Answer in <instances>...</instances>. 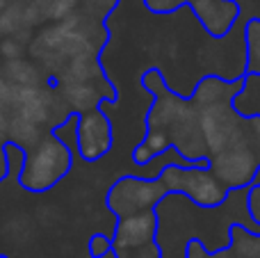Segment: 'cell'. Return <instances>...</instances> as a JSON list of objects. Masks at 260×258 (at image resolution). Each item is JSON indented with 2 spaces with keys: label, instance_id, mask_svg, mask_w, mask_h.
Here are the masks:
<instances>
[{
  "label": "cell",
  "instance_id": "obj_2",
  "mask_svg": "<svg viewBox=\"0 0 260 258\" xmlns=\"http://www.w3.org/2000/svg\"><path fill=\"white\" fill-rule=\"evenodd\" d=\"M73 167V151L62 140L48 133L41 135V140L35 146L25 151L21 174H18V185L27 192H48L71 172Z\"/></svg>",
  "mask_w": 260,
  "mask_h": 258
},
{
  "label": "cell",
  "instance_id": "obj_17",
  "mask_svg": "<svg viewBox=\"0 0 260 258\" xmlns=\"http://www.w3.org/2000/svg\"><path fill=\"white\" fill-rule=\"evenodd\" d=\"M114 251L112 247V238L105 233H94L89 238V256L91 258H108Z\"/></svg>",
  "mask_w": 260,
  "mask_h": 258
},
{
  "label": "cell",
  "instance_id": "obj_3",
  "mask_svg": "<svg viewBox=\"0 0 260 258\" xmlns=\"http://www.w3.org/2000/svg\"><path fill=\"white\" fill-rule=\"evenodd\" d=\"M160 176L165 178L169 192H183L201 208H219L231 195L208 169V165H171L162 169Z\"/></svg>",
  "mask_w": 260,
  "mask_h": 258
},
{
  "label": "cell",
  "instance_id": "obj_23",
  "mask_svg": "<svg viewBox=\"0 0 260 258\" xmlns=\"http://www.w3.org/2000/svg\"><path fill=\"white\" fill-rule=\"evenodd\" d=\"M119 258V256H117ZM126 258H142V256H126Z\"/></svg>",
  "mask_w": 260,
  "mask_h": 258
},
{
  "label": "cell",
  "instance_id": "obj_13",
  "mask_svg": "<svg viewBox=\"0 0 260 258\" xmlns=\"http://www.w3.org/2000/svg\"><path fill=\"white\" fill-rule=\"evenodd\" d=\"M7 131H9V142L18 144L21 149H25V151L41 140L39 126L32 123V121H27V119H23V117H18V114L7 123Z\"/></svg>",
  "mask_w": 260,
  "mask_h": 258
},
{
  "label": "cell",
  "instance_id": "obj_15",
  "mask_svg": "<svg viewBox=\"0 0 260 258\" xmlns=\"http://www.w3.org/2000/svg\"><path fill=\"white\" fill-rule=\"evenodd\" d=\"M7 78L14 80L18 87H32L37 82V69L27 62H21V59H12L7 64Z\"/></svg>",
  "mask_w": 260,
  "mask_h": 258
},
{
  "label": "cell",
  "instance_id": "obj_22",
  "mask_svg": "<svg viewBox=\"0 0 260 258\" xmlns=\"http://www.w3.org/2000/svg\"><path fill=\"white\" fill-rule=\"evenodd\" d=\"M0 131H7V121H5L3 112H0Z\"/></svg>",
  "mask_w": 260,
  "mask_h": 258
},
{
  "label": "cell",
  "instance_id": "obj_24",
  "mask_svg": "<svg viewBox=\"0 0 260 258\" xmlns=\"http://www.w3.org/2000/svg\"><path fill=\"white\" fill-rule=\"evenodd\" d=\"M0 258H9V256H5V254H0Z\"/></svg>",
  "mask_w": 260,
  "mask_h": 258
},
{
  "label": "cell",
  "instance_id": "obj_18",
  "mask_svg": "<svg viewBox=\"0 0 260 258\" xmlns=\"http://www.w3.org/2000/svg\"><path fill=\"white\" fill-rule=\"evenodd\" d=\"M73 7H76V0H53L50 9H48V16L50 18H67Z\"/></svg>",
  "mask_w": 260,
  "mask_h": 258
},
{
  "label": "cell",
  "instance_id": "obj_1",
  "mask_svg": "<svg viewBox=\"0 0 260 258\" xmlns=\"http://www.w3.org/2000/svg\"><path fill=\"white\" fill-rule=\"evenodd\" d=\"M142 87L148 94L157 96L155 105H151L146 126L153 131H162L169 135L171 149H176L189 165H208L206 142L199 126V110H194L187 101L171 94L167 89L157 69H148L142 76Z\"/></svg>",
  "mask_w": 260,
  "mask_h": 258
},
{
  "label": "cell",
  "instance_id": "obj_10",
  "mask_svg": "<svg viewBox=\"0 0 260 258\" xmlns=\"http://www.w3.org/2000/svg\"><path fill=\"white\" fill-rule=\"evenodd\" d=\"M240 87H242V80L224 82L221 78L208 76L197 85V89H194V94H192V103L197 105L199 110L208 108V105L226 103V101H233V96L240 91Z\"/></svg>",
  "mask_w": 260,
  "mask_h": 258
},
{
  "label": "cell",
  "instance_id": "obj_6",
  "mask_svg": "<svg viewBox=\"0 0 260 258\" xmlns=\"http://www.w3.org/2000/svg\"><path fill=\"white\" fill-rule=\"evenodd\" d=\"M199 126H201V135L206 142L208 158L229 149L235 142L244 140V133L238 123V114H235L231 101L201 108L199 110Z\"/></svg>",
  "mask_w": 260,
  "mask_h": 258
},
{
  "label": "cell",
  "instance_id": "obj_4",
  "mask_svg": "<svg viewBox=\"0 0 260 258\" xmlns=\"http://www.w3.org/2000/svg\"><path fill=\"white\" fill-rule=\"evenodd\" d=\"M167 192H169V187H167L162 176H155V178L123 176L110 187L105 204L121 219V217H128V215L155 210L162 204V197Z\"/></svg>",
  "mask_w": 260,
  "mask_h": 258
},
{
  "label": "cell",
  "instance_id": "obj_8",
  "mask_svg": "<svg viewBox=\"0 0 260 258\" xmlns=\"http://www.w3.org/2000/svg\"><path fill=\"white\" fill-rule=\"evenodd\" d=\"M157 219H160L157 210H146V213L128 215V217L119 219L112 236L114 254L119 258H126L130 254L153 247L157 236V224H160Z\"/></svg>",
  "mask_w": 260,
  "mask_h": 258
},
{
  "label": "cell",
  "instance_id": "obj_16",
  "mask_svg": "<svg viewBox=\"0 0 260 258\" xmlns=\"http://www.w3.org/2000/svg\"><path fill=\"white\" fill-rule=\"evenodd\" d=\"M247 37H249V64H247V71L249 73H258L260 76V21L249 23Z\"/></svg>",
  "mask_w": 260,
  "mask_h": 258
},
{
  "label": "cell",
  "instance_id": "obj_5",
  "mask_svg": "<svg viewBox=\"0 0 260 258\" xmlns=\"http://www.w3.org/2000/svg\"><path fill=\"white\" fill-rule=\"evenodd\" d=\"M208 169L215 174V178L226 187V190H238V187H249L256 181V174L260 169V158L253 151V146L247 142V137L219 153L210 155Z\"/></svg>",
  "mask_w": 260,
  "mask_h": 258
},
{
  "label": "cell",
  "instance_id": "obj_14",
  "mask_svg": "<svg viewBox=\"0 0 260 258\" xmlns=\"http://www.w3.org/2000/svg\"><path fill=\"white\" fill-rule=\"evenodd\" d=\"M231 238L235 240V247L242 254H247V258H260V236L249 233L242 224H233L231 227Z\"/></svg>",
  "mask_w": 260,
  "mask_h": 258
},
{
  "label": "cell",
  "instance_id": "obj_20",
  "mask_svg": "<svg viewBox=\"0 0 260 258\" xmlns=\"http://www.w3.org/2000/svg\"><path fill=\"white\" fill-rule=\"evenodd\" d=\"M12 99H14V87H9L5 80H0V105L12 103Z\"/></svg>",
  "mask_w": 260,
  "mask_h": 258
},
{
  "label": "cell",
  "instance_id": "obj_21",
  "mask_svg": "<svg viewBox=\"0 0 260 258\" xmlns=\"http://www.w3.org/2000/svg\"><path fill=\"white\" fill-rule=\"evenodd\" d=\"M251 121V131H253V140H256V146L260 149V119H249Z\"/></svg>",
  "mask_w": 260,
  "mask_h": 258
},
{
  "label": "cell",
  "instance_id": "obj_9",
  "mask_svg": "<svg viewBox=\"0 0 260 258\" xmlns=\"http://www.w3.org/2000/svg\"><path fill=\"white\" fill-rule=\"evenodd\" d=\"M62 96L67 105L73 110V114H85L91 110H99L101 103L114 101L117 96L101 91L96 82H76V85H62Z\"/></svg>",
  "mask_w": 260,
  "mask_h": 258
},
{
  "label": "cell",
  "instance_id": "obj_19",
  "mask_svg": "<svg viewBox=\"0 0 260 258\" xmlns=\"http://www.w3.org/2000/svg\"><path fill=\"white\" fill-rule=\"evenodd\" d=\"M0 55H5L9 62H12V59H18L21 57V46L16 44V39H5L3 44H0Z\"/></svg>",
  "mask_w": 260,
  "mask_h": 258
},
{
  "label": "cell",
  "instance_id": "obj_11",
  "mask_svg": "<svg viewBox=\"0 0 260 258\" xmlns=\"http://www.w3.org/2000/svg\"><path fill=\"white\" fill-rule=\"evenodd\" d=\"M235 114L242 119H260V76L247 73L242 78V87L231 101Z\"/></svg>",
  "mask_w": 260,
  "mask_h": 258
},
{
  "label": "cell",
  "instance_id": "obj_7",
  "mask_svg": "<svg viewBox=\"0 0 260 258\" xmlns=\"http://www.w3.org/2000/svg\"><path fill=\"white\" fill-rule=\"evenodd\" d=\"M114 144L112 121L103 110L78 114L76 123V151L85 163H96L110 153Z\"/></svg>",
  "mask_w": 260,
  "mask_h": 258
},
{
  "label": "cell",
  "instance_id": "obj_12",
  "mask_svg": "<svg viewBox=\"0 0 260 258\" xmlns=\"http://www.w3.org/2000/svg\"><path fill=\"white\" fill-rule=\"evenodd\" d=\"M169 149H171L169 135H167V133H162V131H153V128H148L146 137H144V140L135 146L133 160H135V165H139V167H146L151 160L160 158V155L165 153V151H169Z\"/></svg>",
  "mask_w": 260,
  "mask_h": 258
}]
</instances>
